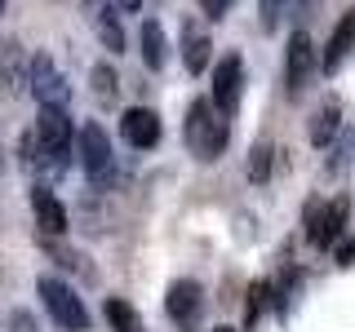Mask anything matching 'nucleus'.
<instances>
[{"instance_id": "f257e3e1", "label": "nucleus", "mask_w": 355, "mask_h": 332, "mask_svg": "<svg viewBox=\"0 0 355 332\" xmlns=\"http://www.w3.org/2000/svg\"><path fill=\"white\" fill-rule=\"evenodd\" d=\"M227 142H231V124L218 116V107L209 98H196L187 107V147H191V155L209 164L227 151Z\"/></svg>"}, {"instance_id": "f03ea898", "label": "nucleus", "mask_w": 355, "mask_h": 332, "mask_svg": "<svg viewBox=\"0 0 355 332\" xmlns=\"http://www.w3.org/2000/svg\"><path fill=\"white\" fill-rule=\"evenodd\" d=\"M71 116L67 107H40L36 120V147H40V169L62 173L67 169V155H71Z\"/></svg>"}, {"instance_id": "7ed1b4c3", "label": "nucleus", "mask_w": 355, "mask_h": 332, "mask_svg": "<svg viewBox=\"0 0 355 332\" xmlns=\"http://www.w3.org/2000/svg\"><path fill=\"white\" fill-rule=\"evenodd\" d=\"M36 288H40V297H44V310L53 315V324H58L62 332H85V328H89V310H85L80 297L71 293V284L44 275Z\"/></svg>"}, {"instance_id": "20e7f679", "label": "nucleus", "mask_w": 355, "mask_h": 332, "mask_svg": "<svg viewBox=\"0 0 355 332\" xmlns=\"http://www.w3.org/2000/svg\"><path fill=\"white\" fill-rule=\"evenodd\" d=\"M347 213H351V199H333V204L311 199V204H306V239L315 243V248L338 243L342 226H347Z\"/></svg>"}, {"instance_id": "39448f33", "label": "nucleus", "mask_w": 355, "mask_h": 332, "mask_svg": "<svg viewBox=\"0 0 355 332\" xmlns=\"http://www.w3.org/2000/svg\"><path fill=\"white\" fill-rule=\"evenodd\" d=\"M240 89H244V58L240 53H227V58L214 66V98H209L222 120H231L240 111Z\"/></svg>"}, {"instance_id": "423d86ee", "label": "nucleus", "mask_w": 355, "mask_h": 332, "mask_svg": "<svg viewBox=\"0 0 355 332\" xmlns=\"http://www.w3.org/2000/svg\"><path fill=\"white\" fill-rule=\"evenodd\" d=\"M27 89L36 93V102L40 107H67V80H62V71L53 66L49 53H36V58L27 62Z\"/></svg>"}, {"instance_id": "0eeeda50", "label": "nucleus", "mask_w": 355, "mask_h": 332, "mask_svg": "<svg viewBox=\"0 0 355 332\" xmlns=\"http://www.w3.org/2000/svg\"><path fill=\"white\" fill-rule=\"evenodd\" d=\"M315 71H320L315 44H311L306 31H293V36H288V49H284V84H288V93H302Z\"/></svg>"}, {"instance_id": "6e6552de", "label": "nucleus", "mask_w": 355, "mask_h": 332, "mask_svg": "<svg viewBox=\"0 0 355 332\" xmlns=\"http://www.w3.org/2000/svg\"><path fill=\"white\" fill-rule=\"evenodd\" d=\"M80 164H85L89 182H98V186L111 177V138H107L103 124H94V120L80 129Z\"/></svg>"}, {"instance_id": "1a4fd4ad", "label": "nucleus", "mask_w": 355, "mask_h": 332, "mask_svg": "<svg viewBox=\"0 0 355 332\" xmlns=\"http://www.w3.org/2000/svg\"><path fill=\"white\" fill-rule=\"evenodd\" d=\"M164 310L178 328H196L200 324V310H205V288L196 279H173L169 297H164Z\"/></svg>"}, {"instance_id": "9d476101", "label": "nucleus", "mask_w": 355, "mask_h": 332, "mask_svg": "<svg viewBox=\"0 0 355 332\" xmlns=\"http://www.w3.org/2000/svg\"><path fill=\"white\" fill-rule=\"evenodd\" d=\"M120 133H125L129 147L151 151L155 142H160V116H155L151 107H129L125 116H120Z\"/></svg>"}, {"instance_id": "9b49d317", "label": "nucleus", "mask_w": 355, "mask_h": 332, "mask_svg": "<svg viewBox=\"0 0 355 332\" xmlns=\"http://www.w3.org/2000/svg\"><path fill=\"white\" fill-rule=\"evenodd\" d=\"M85 14L94 22L98 40L107 44V53H125V31H120V18H116V5H111V0H85Z\"/></svg>"}, {"instance_id": "f8f14e48", "label": "nucleus", "mask_w": 355, "mask_h": 332, "mask_svg": "<svg viewBox=\"0 0 355 332\" xmlns=\"http://www.w3.org/2000/svg\"><path fill=\"white\" fill-rule=\"evenodd\" d=\"M351 49H355V5L338 18V27H333V36H329V44H324V53H320V66H324V71L333 75L342 62L351 58Z\"/></svg>"}, {"instance_id": "ddd939ff", "label": "nucleus", "mask_w": 355, "mask_h": 332, "mask_svg": "<svg viewBox=\"0 0 355 332\" xmlns=\"http://www.w3.org/2000/svg\"><path fill=\"white\" fill-rule=\"evenodd\" d=\"M31 213H36L40 235H67V208L58 204V195L49 186H36L31 191Z\"/></svg>"}, {"instance_id": "4468645a", "label": "nucleus", "mask_w": 355, "mask_h": 332, "mask_svg": "<svg viewBox=\"0 0 355 332\" xmlns=\"http://www.w3.org/2000/svg\"><path fill=\"white\" fill-rule=\"evenodd\" d=\"M338 133H342V102L329 98V102L315 111V120H311V147H329Z\"/></svg>"}, {"instance_id": "2eb2a0df", "label": "nucleus", "mask_w": 355, "mask_h": 332, "mask_svg": "<svg viewBox=\"0 0 355 332\" xmlns=\"http://www.w3.org/2000/svg\"><path fill=\"white\" fill-rule=\"evenodd\" d=\"M138 44H142V62L151 66V71H160L164 66V53H169V44H164V27L155 18L142 22V31H138Z\"/></svg>"}, {"instance_id": "dca6fc26", "label": "nucleus", "mask_w": 355, "mask_h": 332, "mask_svg": "<svg viewBox=\"0 0 355 332\" xmlns=\"http://www.w3.org/2000/svg\"><path fill=\"white\" fill-rule=\"evenodd\" d=\"M103 315H107V324L116 328V332H147V328H142V315L125 302V297H107Z\"/></svg>"}, {"instance_id": "f3484780", "label": "nucleus", "mask_w": 355, "mask_h": 332, "mask_svg": "<svg viewBox=\"0 0 355 332\" xmlns=\"http://www.w3.org/2000/svg\"><path fill=\"white\" fill-rule=\"evenodd\" d=\"M209 49H214V44H209L205 31L187 27V40H182V62H187V71H191V75H200V71L209 66Z\"/></svg>"}, {"instance_id": "a211bd4d", "label": "nucleus", "mask_w": 355, "mask_h": 332, "mask_svg": "<svg viewBox=\"0 0 355 332\" xmlns=\"http://www.w3.org/2000/svg\"><path fill=\"white\" fill-rule=\"evenodd\" d=\"M0 75L14 89H27V66H22V49L14 40H0Z\"/></svg>"}, {"instance_id": "6ab92c4d", "label": "nucleus", "mask_w": 355, "mask_h": 332, "mask_svg": "<svg viewBox=\"0 0 355 332\" xmlns=\"http://www.w3.org/2000/svg\"><path fill=\"white\" fill-rule=\"evenodd\" d=\"M271 160H275V147L271 142H258V147H253V155H249V182H266V177H271Z\"/></svg>"}, {"instance_id": "aec40b11", "label": "nucleus", "mask_w": 355, "mask_h": 332, "mask_svg": "<svg viewBox=\"0 0 355 332\" xmlns=\"http://www.w3.org/2000/svg\"><path fill=\"white\" fill-rule=\"evenodd\" d=\"M333 147V160H329V173H342L347 169V160H351V151H355V129H342L338 138L329 142Z\"/></svg>"}, {"instance_id": "412c9836", "label": "nucleus", "mask_w": 355, "mask_h": 332, "mask_svg": "<svg viewBox=\"0 0 355 332\" xmlns=\"http://www.w3.org/2000/svg\"><path fill=\"white\" fill-rule=\"evenodd\" d=\"M116 71H111V66L107 62H98L94 66V89H98V98H103V102H111V98H116Z\"/></svg>"}, {"instance_id": "4be33fe9", "label": "nucleus", "mask_w": 355, "mask_h": 332, "mask_svg": "<svg viewBox=\"0 0 355 332\" xmlns=\"http://www.w3.org/2000/svg\"><path fill=\"white\" fill-rule=\"evenodd\" d=\"M258 5H262V27L275 31V27H280V14L288 9V0H258Z\"/></svg>"}, {"instance_id": "5701e85b", "label": "nucleus", "mask_w": 355, "mask_h": 332, "mask_svg": "<svg viewBox=\"0 0 355 332\" xmlns=\"http://www.w3.org/2000/svg\"><path fill=\"white\" fill-rule=\"evenodd\" d=\"M262 297H266V284H253V293H249V306H244V324H258V315H262Z\"/></svg>"}, {"instance_id": "b1692460", "label": "nucleus", "mask_w": 355, "mask_h": 332, "mask_svg": "<svg viewBox=\"0 0 355 332\" xmlns=\"http://www.w3.org/2000/svg\"><path fill=\"white\" fill-rule=\"evenodd\" d=\"M200 9H205L209 18H227V9H231V0H200Z\"/></svg>"}, {"instance_id": "393cba45", "label": "nucleus", "mask_w": 355, "mask_h": 332, "mask_svg": "<svg viewBox=\"0 0 355 332\" xmlns=\"http://www.w3.org/2000/svg\"><path fill=\"white\" fill-rule=\"evenodd\" d=\"M338 261H342V266H351V261H355V239H351V243H342V248H338Z\"/></svg>"}, {"instance_id": "a878e982", "label": "nucleus", "mask_w": 355, "mask_h": 332, "mask_svg": "<svg viewBox=\"0 0 355 332\" xmlns=\"http://www.w3.org/2000/svg\"><path fill=\"white\" fill-rule=\"evenodd\" d=\"M14 332H36V324H31V315H14Z\"/></svg>"}, {"instance_id": "bb28decb", "label": "nucleus", "mask_w": 355, "mask_h": 332, "mask_svg": "<svg viewBox=\"0 0 355 332\" xmlns=\"http://www.w3.org/2000/svg\"><path fill=\"white\" fill-rule=\"evenodd\" d=\"M120 9H129V14H133V9H142V0H120Z\"/></svg>"}, {"instance_id": "cd10ccee", "label": "nucleus", "mask_w": 355, "mask_h": 332, "mask_svg": "<svg viewBox=\"0 0 355 332\" xmlns=\"http://www.w3.org/2000/svg\"><path fill=\"white\" fill-rule=\"evenodd\" d=\"M214 332H236V328H227V324H218V328H214Z\"/></svg>"}, {"instance_id": "c85d7f7f", "label": "nucleus", "mask_w": 355, "mask_h": 332, "mask_svg": "<svg viewBox=\"0 0 355 332\" xmlns=\"http://www.w3.org/2000/svg\"><path fill=\"white\" fill-rule=\"evenodd\" d=\"M0 9H5V0H0Z\"/></svg>"}]
</instances>
